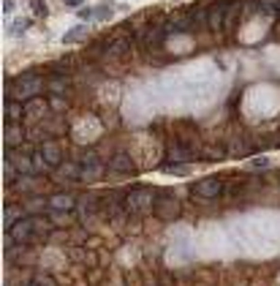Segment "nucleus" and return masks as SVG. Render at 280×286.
I'll list each match as a JSON object with an SVG mask.
<instances>
[{"label": "nucleus", "instance_id": "nucleus-1", "mask_svg": "<svg viewBox=\"0 0 280 286\" xmlns=\"http://www.w3.org/2000/svg\"><path fill=\"white\" fill-rule=\"evenodd\" d=\"M155 194H158V191H153V188H133V191H128V194H125L123 207L128 213H133V216L153 213L155 210Z\"/></svg>", "mask_w": 280, "mask_h": 286}, {"label": "nucleus", "instance_id": "nucleus-2", "mask_svg": "<svg viewBox=\"0 0 280 286\" xmlns=\"http://www.w3.org/2000/svg\"><path fill=\"white\" fill-rule=\"evenodd\" d=\"M155 216L161 221H174L180 216V199L172 194V191H158L155 194Z\"/></svg>", "mask_w": 280, "mask_h": 286}, {"label": "nucleus", "instance_id": "nucleus-3", "mask_svg": "<svg viewBox=\"0 0 280 286\" xmlns=\"http://www.w3.org/2000/svg\"><path fill=\"white\" fill-rule=\"evenodd\" d=\"M103 177V161L95 153H85L79 161V180L82 183H95Z\"/></svg>", "mask_w": 280, "mask_h": 286}, {"label": "nucleus", "instance_id": "nucleus-4", "mask_svg": "<svg viewBox=\"0 0 280 286\" xmlns=\"http://www.w3.org/2000/svg\"><path fill=\"white\" fill-rule=\"evenodd\" d=\"M17 87H19V95L22 98H36L38 93H41V87H44V79L33 74V71H25V74H19L17 76Z\"/></svg>", "mask_w": 280, "mask_h": 286}, {"label": "nucleus", "instance_id": "nucleus-5", "mask_svg": "<svg viewBox=\"0 0 280 286\" xmlns=\"http://www.w3.org/2000/svg\"><path fill=\"white\" fill-rule=\"evenodd\" d=\"M220 191H223V183L218 177H204L193 183V194L199 199H215V196H220Z\"/></svg>", "mask_w": 280, "mask_h": 286}, {"label": "nucleus", "instance_id": "nucleus-6", "mask_svg": "<svg viewBox=\"0 0 280 286\" xmlns=\"http://www.w3.org/2000/svg\"><path fill=\"white\" fill-rule=\"evenodd\" d=\"M33 232H36V218H22L11 229H6V237L14 240V243H25Z\"/></svg>", "mask_w": 280, "mask_h": 286}, {"label": "nucleus", "instance_id": "nucleus-7", "mask_svg": "<svg viewBox=\"0 0 280 286\" xmlns=\"http://www.w3.org/2000/svg\"><path fill=\"white\" fill-rule=\"evenodd\" d=\"M41 155H44V161L49 164V166H63V147H60V142H54V139H44V145H41Z\"/></svg>", "mask_w": 280, "mask_h": 286}, {"label": "nucleus", "instance_id": "nucleus-8", "mask_svg": "<svg viewBox=\"0 0 280 286\" xmlns=\"http://www.w3.org/2000/svg\"><path fill=\"white\" fill-rule=\"evenodd\" d=\"M22 139H25V131L19 128V123H6V131H3V145H6V150L19 147Z\"/></svg>", "mask_w": 280, "mask_h": 286}, {"label": "nucleus", "instance_id": "nucleus-9", "mask_svg": "<svg viewBox=\"0 0 280 286\" xmlns=\"http://www.w3.org/2000/svg\"><path fill=\"white\" fill-rule=\"evenodd\" d=\"M190 28H193V17H190V14H180V17L169 19L166 33H169V36H180V33H190Z\"/></svg>", "mask_w": 280, "mask_h": 286}, {"label": "nucleus", "instance_id": "nucleus-10", "mask_svg": "<svg viewBox=\"0 0 280 286\" xmlns=\"http://www.w3.org/2000/svg\"><path fill=\"white\" fill-rule=\"evenodd\" d=\"M226 9H229V3H215L210 9V14H207V28L220 30L226 25Z\"/></svg>", "mask_w": 280, "mask_h": 286}, {"label": "nucleus", "instance_id": "nucleus-11", "mask_svg": "<svg viewBox=\"0 0 280 286\" xmlns=\"http://www.w3.org/2000/svg\"><path fill=\"white\" fill-rule=\"evenodd\" d=\"M109 169H115V172H120V174H133L136 166H133V161H131L125 153H117V155H111Z\"/></svg>", "mask_w": 280, "mask_h": 286}, {"label": "nucleus", "instance_id": "nucleus-12", "mask_svg": "<svg viewBox=\"0 0 280 286\" xmlns=\"http://www.w3.org/2000/svg\"><path fill=\"white\" fill-rule=\"evenodd\" d=\"M49 210H60V213H71L76 207V202H74V196H68V194H58V196H49V204H46Z\"/></svg>", "mask_w": 280, "mask_h": 286}, {"label": "nucleus", "instance_id": "nucleus-13", "mask_svg": "<svg viewBox=\"0 0 280 286\" xmlns=\"http://www.w3.org/2000/svg\"><path fill=\"white\" fill-rule=\"evenodd\" d=\"M128 46H131V38H123V36H117L115 41L109 44V49H106V58H123V55L128 52Z\"/></svg>", "mask_w": 280, "mask_h": 286}, {"label": "nucleus", "instance_id": "nucleus-14", "mask_svg": "<svg viewBox=\"0 0 280 286\" xmlns=\"http://www.w3.org/2000/svg\"><path fill=\"white\" fill-rule=\"evenodd\" d=\"M22 115H25V104L22 101H6V123H19Z\"/></svg>", "mask_w": 280, "mask_h": 286}, {"label": "nucleus", "instance_id": "nucleus-15", "mask_svg": "<svg viewBox=\"0 0 280 286\" xmlns=\"http://www.w3.org/2000/svg\"><path fill=\"white\" fill-rule=\"evenodd\" d=\"M188 158H190V147L172 142V145H169V161L174 164V161H188Z\"/></svg>", "mask_w": 280, "mask_h": 286}, {"label": "nucleus", "instance_id": "nucleus-16", "mask_svg": "<svg viewBox=\"0 0 280 286\" xmlns=\"http://www.w3.org/2000/svg\"><path fill=\"white\" fill-rule=\"evenodd\" d=\"M25 216H22V207H6V213H3V224H6V229H11L14 224H17V221H22Z\"/></svg>", "mask_w": 280, "mask_h": 286}, {"label": "nucleus", "instance_id": "nucleus-17", "mask_svg": "<svg viewBox=\"0 0 280 286\" xmlns=\"http://www.w3.org/2000/svg\"><path fill=\"white\" fill-rule=\"evenodd\" d=\"M85 36H87V28H85V25H76L74 30H68V33L63 36V44H74V41H82Z\"/></svg>", "mask_w": 280, "mask_h": 286}, {"label": "nucleus", "instance_id": "nucleus-18", "mask_svg": "<svg viewBox=\"0 0 280 286\" xmlns=\"http://www.w3.org/2000/svg\"><path fill=\"white\" fill-rule=\"evenodd\" d=\"M46 85H49V90H52V93H66V87H68V79H63V76H52Z\"/></svg>", "mask_w": 280, "mask_h": 286}, {"label": "nucleus", "instance_id": "nucleus-19", "mask_svg": "<svg viewBox=\"0 0 280 286\" xmlns=\"http://www.w3.org/2000/svg\"><path fill=\"white\" fill-rule=\"evenodd\" d=\"M161 169H163V172H174V174H188L190 166H188V164H172V161H166Z\"/></svg>", "mask_w": 280, "mask_h": 286}, {"label": "nucleus", "instance_id": "nucleus-20", "mask_svg": "<svg viewBox=\"0 0 280 286\" xmlns=\"http://www.w3.org/2000/svg\"><path fill=\"white\" fill-rule=\"evenodd\" d=\"M3 174H6V183H11L14 177H19V172H14V166H11V158H6V164H3Z\"/></svg>", "mask_w": 280, "mask_h": 286}, {"label": "nucleus", "instance_id": "nucleus-21", "mask_svg": "<svg viewBox=\"0 0 280 286\" xmlns=\"http://www.w3.org/2000/svg\"><path fill=\"white\" fill-rule=\"evenodd\" d=\"M27 25H30L27 19H14V25H11V33H14V36H22V33L27 30Z\"/></svg>", "mask_w": 280, "mask_h": 286}, {"label": "nucleus", "instance_id": "nucleus-22", "mask_svg": "<svg viewBox=\"0 0 280 286\" xmlns=\"http://www.w3.org/2000/svg\"><path fill=\"white\" fill-rule=\"evenodd\" d=\"M30 6H33V14H36V17H46V6H44V0H30Z\"/></svg>", "mask_w": 280, "mask_h": 286}, {"label": "nucleus", "instance_id": "nucleus-23", "mask_svg": "<svg viewBox=\"0 0 280 286\" xmlns=\"http://www.w3.org/2000/svg\"><path fill=\"white\" fill-rule=\"evenodd\" d=\"M250 166H253V169H264V166H269V158L259 155V158H253V161H250Z\"/></svg>", "mask_w": 280, "mask_h": 286}, {"label": "nucleus", "instance_id": "nucleus-24", "mask_svg": "<svg viewBox=\"0 0 280 286\" xmlns=\"http://www.w3.org/2000/svg\"><path fill=\"white\" fill-rule=\"evenodd\" d=\"M95 17L109 19V17H111V9H109V6H98V9H95Z\"/></svg>", "mask_w": 280, "mask_h": 286}, {"label": "nucleus", "instance_id": "nucleus-25", "mask_svg": "<svg viewBox=\"0 0 280 286\" xmlns=\"http://www.w3.org/2000/svg\"><path fill=\"white\" fill-rule=\"evenodd\" d=\"M36 283H38V286H58L49 275H38V278H36Z\"/></svg>", "mask_w": 280, "mask_h": 286}, {"label": "nucleus", "instance_id": "nucleus-26", "mask_svg": "<svg viewBox=\"0 0 280 286\" xmlns=\"http://www.w3.org/2000/svg\"><path fill=\"white\" fill-rule=\"evenodd\" d=\"M85 0H66V6H71V9H82Z\"/></svg>", "mask_w": 280, "mask_h": 286}, {"label": "nucleus", "instance_id": "nucleus-27", "mask_svg": "<svg viewBox=\"0 0 280 286\" xmlns=\"http://www.w3.org/2000/svg\"><path fill=\"white\" fill-rule=\"evenodd\" d=\"M90 14H93L90 9H79V19H90Z\"/></svg>", "mask_w": 280, "mask_h": 286}, {"label": "nucleus", "instance_id": "nucleus-28", "mask_svg": "<svg viewBox=\"0 0 280 286\" xmlns=\"http://www.w3.org/2000/svg\"><path fill=\"white\" fill-rule=\"evenodd\" d=\"M11 6H14L11 0H3V11H11Z\"/></svg>", "mask_w": 280, "mask_h": 286}, {"label": "nucleus", "instance_id": "nucleus-29", "mask_svg": "<svg viewBox=\"0 0 280 286\" xmlns=\"http://www.w3.org/2000/svg\"><path fill=\"white\" fill-rule=\"evenodd\" d=\"M25 286H38V283H25Z\"/></svg>", "mask_w": 280, "mask_h": 286}]
</instances>
